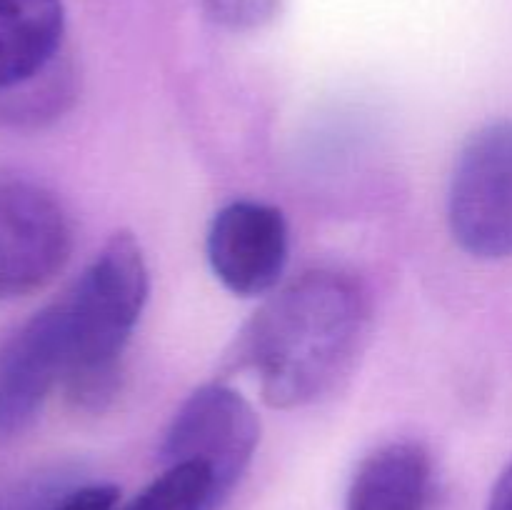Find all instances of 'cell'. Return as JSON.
I'll return each instance as SVG.
<instances>
[{"instance_id":"obj_12","label":"cell","mask_w":512,"mask_h":510,"mask_svg":"<svg viewBox=\"0 0 512 510\" xmlns=\"http://www.w3.org/2000/svg\"><path fill=\"white\" fill-rule=\"evenodd\" d=\"M118 500L120 490L113 483H93L70 490L45 510H118Z\"/></svg>"},{"instance_id":"obj_3","label":"cell","mask_w":512,"mask_h":510,"mask_svg":"<svg viewBox=\"0 0 512 510\" xmlns=\"http://www.w3.org/2000/svg\"><path fill=\"white\" fill-rule=\"evenodd\" d=\"M448 223L473 258H512V120L483 125L465 140L450 178Z\"/></svg>"},{"instance_id":"obj_13","label":"cell","mask_w":512,"mask_h":510,"mask_svg":"<svg viewBox=\"0 0 512 510\" xmlns=\"http://www.w3.org/2000/svg\"><path fill=\"white\" fill-rule=\"evenodd\" d=\"M488 510H512V460L505 465L500 478L495 480V488L490 493Z\"/></svg>"},{"instance_id":"obj_2","label":"cell","mask_w":512,"mask_h":510,"mask_svg":"<svg viewBox=\"0 0 512 510\" xmlns=\"http://www.w3.org/2000/svg\"><path fill=\"white\" fill-rule=\"evenodd\" d=\"M150 293L145 253L135 235L115 233L63 298L68 368L63 388L75 408L100 413L123 380V355Z\"/></svg>"},{"instance_id":"obj_5","label":"cell","mask_w":512,"mask_h":510,"mask_svg":"<svg viewBox=\"0 0 512 510\" xmlns=\"http://www.w3.org/2000/svg\"><path fill=\"white\" fill-rule=\"evenodd\" d=\"M73 230L63 205L40 185L0 183V300L23 298L65 268Z\"/></svg>"},{"instance_id":"obj_6","label":"cell","mask_w":512,"mask_h":510,"mask_svg":"<svg viewBox=\"0 0 512 510\" xmlns=\"http://www.w3.org/2000/svg\"><path fill=\"white\" fill-rule=\"evenodd\" d=\"M205 253L215 278L240 298L278 288L290 255L288 220L275 205L233 200L215 213Z\"/></svg>"},{"instance_id":"obj_4","label":"cell","mask_w":512,"mask_h":510,"mask_svg":"<svg viewBox=\"0 0 512 510\" xmlns=\"http://www.w3.org/2000/svg\"><path fill=\"white\" fill-rule=\"evenodd\" d=\"M260 443L253 405L225 383H208L188 395L165 430L163 465L200 463L210 468L228 498L245 475Z\"/></svg>"},{"instance_id":"obj_11","label":"cell","mask_w":512,"mask_h":510,"mask_svg":"<svg viewBox=\"0 0 512 510\" xmlns=\"http://www.w3.org/2000/svg\"><path fill=\"white\" fill-rule=\"evenodd\" d=\"M215 25L233 33H253L280 15L283 0H200Z\"/></svg>"},{"instance_id":"obj_1","label":"cell","mask_w":512,"mask_h":510,"mask_svg":"<svg viewBox=\"0 0 512 510\" xmlns=\"http://www.w3.org/2000/svg\"><path fill=\"white\" fill-rule=\"evenodd\" d=\"M368 325L370 303L358 280L340 270H308L243 325L225 370H253L270 408H305L348 378Z\"/></svg>"},{"instance_id":"obj_8","label":"cell","mask_w":512,"mask_h":510,"mask_svg":"<svg viewBox=\"0 0 512 510\" xmlns=\"http://www.w3.org/2000/svg\"><path fill=\"white\" fill-rule=\"evenodd\" d=\"M433 458L415 440H395L360 460L345 510H428Z\"/></svg>"},{"instance_id":"obj_10","label":"cell","mask_w":512,"mask_h":510,"mask_svg":"<svg viewBox=\"0 0 512 510\" xmlns=\"http://www.w3.org/2000/svg\"><path fill=\"white\" fill-rule=\"evenodd\" d=\"M225 503L218 480L200 463L165 465L123 510H218Z\"/></svg>"},{"instance_id":"obj_7","label":"cell","mask_w":512,"mask_h":510,"mask_svg":"<svg viewBox=\"0 0 512 510\" xmlns=\"http://www.w3.org/2000/svg\"><path fill=\"white\" fill-rule=\"evenodd\" d=\"M68 368V318L63 300L35 313L0 345V440L23 433L63 383Z\"/></svg>"},{"instance_id":"obj_9","label":"cell","mask_w":512,"mask_h":510,"mask_svg":"<svg viewBox=\"0 0 512 510\" xmlns=\"http://www.w3.org/2000/svg\"><path fill=\"white\" fill-rule=\"evenodd\" d=\"M63 35V0H0V95L45 73Z\"/></svg>"}]
</instances>
